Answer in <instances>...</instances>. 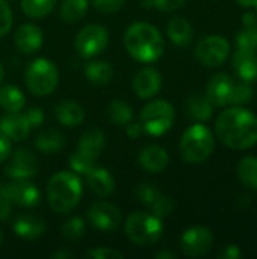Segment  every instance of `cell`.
I'll return each mask as SVG.
<instances>
[{"mask_svg": "<svg viewBox=\"0 0 257 259\" xmlns=\"http://www.w3.org/2000/svg\"><path fill=\"white\" fill-rule=\"evenodd\" d=\"M85 220L82 217H71L70 220H67L62 226V234L67 240L71 241H77L85 235Z\"/></svg>", "mask_w": 257, "mask_h": 259, "instance_id": "34", "label": "cell"}, {"mask_svg": "<svg viewBox=\"0 0 257 259\" xmlns=\"http://www.w3.org/2000/svg\"><path fill=\"white\" fill-rule=\"evenodd\" d=\"M124 232L133 244L145 247L153 246L161 240L164 234V225L155 214L136 211L127 217L124 223Z\"/></svg>", "mask_w": 257, "mask_h": 259, "instance_id": "5", "label": "cell"}, {"mask_svg": "<svg viewBox=\"0 0 257 259\" xmlns=\"http://www.w3.org/2000/svg\"><path fill=\"white\" fill-rule=\"evenodd\" d=\"M52 256L56 259H71V258H74V253H71V252H64V250H59V252H55Z\"/></svg>", "mask_w": 257, "mask_h": 259, "instance_id": "48", "label": "cell"}, {"mask_svg": "<svg viewBox=\"0 0 257 259\" xmlns=\"http://www.w3.org/2000/svg\"><path fill=\"white\" fill-rule=\"evenodd\" d=\"M138 161H139V165L145 171L159 173L168 165L170 156H168V153H167V150L164 147H161L158 144H150V146H145L139 152Z\"/></svg>", "mask_w": 257, "mask_h": 259, "instance_id": "20", "label": "cell"}, {"mask_svg": "<svg viewBox=\"0 0 257 259\" xmlns=\"http://www.w3.org/2000/svg\"><path fill=\"white\" fill-rule=\"evenodd\" d=\"M233 68L241 80L250 83L254 82L257 79V52L236 49L233 55Z\"/></svg>", "mask_w": 257, "mask_h": 259, "instance_id": "19", "label": "cell"}, {"mask_svg": "<svg viewBox=\"0 0 257 259\" xmlns=\"http://www.w3.org/2000/svg\"><path fill=\"white\" fill-rule=\"evenodd\" d=\"M86 181L89 190L98 197H108L114 193L115 181L111 176V173L103 167H92L86 173Z\"/></svg>", "mask_w": 257, "mask_h": 259, "instance_id": "21", "label": "cell"}, {"mask_svg": "<svg viewBox=\"0 0 257 259\" xmlns=\"http://www.w3.org/2000/svg\"><path fill=\"white\" fill-rule=\"evenodd\" d=\"M215 140L212 132L201 123L188 127L180 140V153L188 164L204 162L214 152Z\"/></svg>", "mask_w": 257, "mask_h": 259, "instance_id": "4", "label": "cell"}, {"mask_svg": "<svg viewBox=\"0 0 257 259\" xmlns=\"http://www.w3.org/2000/svg\"><path fill=\"white\" fill-rule=\"evenodd\" d=\"M56 5V0H21V11L30 18H42L48 15Z\"/></svg>", "mask_w": 257, "mask_h": 259, "instance_id": "32", "label": "cell"}, {"mask_svg": "<svg viewBox=\"0 0 257 259\" xmlns=\"http://www.w3.org/2000/svg\"><path fill=\"white\" fill-rule=\"evenodd\" d=\"M167 33H168L170 39L173 41V44H176L179 47L189 46L194 38L192 24L188 20H185L183 17H174L173 20H170V23L167 26Z\"/></svg>", "mask_w": 257, "mask_h": 259, "instance_id": "23", "label": "cell"}, {"mask_svg": "<svg viewBox=\"0 0 257 259\" xmlns=\"http://www.w3.org/2000/svg\"><path fill=\"white\" fill-rule=\"evenodd\" d=\"M186 109H188V114L191 118H194L197 121H208L212 117L214 105L211 103V100L206 96L195 93L188 99Z\"/></svg>", "mask_w": 257, "mask_h": 259, "instance_id": "26", "label": "cell"}, {"mask_svg": "<svg viewBox=\"0 0 257 259\" xmlns=\"http://www.w3.org/2000/svg\"><path fill=\"white\" fill-rule=\"evenodd\" d=\"M3 77H5V68H3L2 62H0V83H2V80H3Z\"/></svg>", "mask_w": 257, "mask_h": 259, "instance_id": "51", "label": "cell"}, {"mask_svg": "<svg viewBox=\"0 0 257 259\" xmlns=\"http://www.w3.org/2000/svg\"><path fill=\"white\" fill-rule=\"evenodd\" d=\"M121 220L120 209L109 202H97L88 211V222L91 226L103 232H112L118 229Z\"/></svg>", "mask_w": 257, "mask_h": 259, "instance_id": "12", "label": "cell"}, {"mask_svg": "<svg viewBox=\"0 0 257 259\" xmlns=\"http://www.w3.org/2000/svg\"><path fill=\"white\" fill-rule=\"evenodd\" d=\"M109 42V33L101 24H88L77 33L74 47L83 58H94L101 53Z\"/></svg>", "mask_w": 257, "mask_h": 259, "instance_id": "8", "label": "cell"}, {"mask_svg": "<svg viewBox=\"0 0 257 259\" xmlns=\"http://www.w3.org/2000/svg\"><path fill=\"white\" fill-rule=\"evenodd\" d=\"M105 144H106V140H105V134L97 129V127H89L86 129L80 140H79V149L92 155L94 158H98L100 153L103 152L105 149Z\"/></svg>", "mask_w": 257, "mask_h": 259, "instance_id": "24", "label": "cell"}, {"mask_svg": "<svg viewBox=\"0 0 257 259\" xmlns=\"http://www.w3.org/2000/svg\"><path fill=\"white\" fill-rule=\"evenodd\" d=\"M215 132L229 149H250L257 144V117L241 106L229 108L218 115Z\"/></svg>", "mask_w": 257, "mask_h": 259, "instance_id": "1", "label": "cell"}, {"mask_svg": "<svg viewBox=\"0 0 257 259\" xmlns=\"http://www.w3.org/2000/svg\"><path fill=\"white\" fill-rule=\"evenodd\" d=\"M126 0H92V5L97 11L103 14H111L117 12L124 6Z\"/></svg>", "mask_w": 257, "mask_h": 259, "instance_id": "41", "label": "cell"}, {"mask_svg": "<svg viewBox=\"0 0 257 259\" xmlns=\"http://www.w3.org/2000/svg\"><path fill=\"white\" fill-rule=\"evenodd\" d=\"M126 127H127V137L132 138V140H136V138H139L144 134V129H142L139 121L138 123H132L130 121Z\"/></svg>", "mask_w": 257, "mask_h": 259, "instance_id": "47", "label": "cell"}, {"mask_svg": "<svg viewBox=\"0 0 257 259\" xmlns=\"http://www.w3.org/2000/svg\"><path fill=\"white\" fill-rule=\"evenodd\" d=\"M256 9H257V2H256Z\"/></svg>", "mask_w": 257, "mask_h": 259, "instance_id": "53", "label": "cell"}, {"mask_svg": "<svg viewBox=\"0 0 257 259\" xmlns=\"http://www.w3.org/2000/svg\"><path fill=\"white\" fill-rule=\"evenodd\" d=\"M35 146L39 152L53 155V153H58L65 146V140L61 132L55 131V129H48V131H42L36 135Z\"/></svg>", "mask_w": 257, "mask_h": 259, "instance_id": "27", "label": "cell"}, {"mask_svg": "<svg viewBox=\"0 0 257 259\" xmlns=\"http://www.w3.org/2000/svg\"><path fill=\"white\" fill-rule=\"evenodd\" d=\"M253 99V88L250 85V82H241L238 85H235V91H233V97H232V103L236 106H241L247 102H250Z\"/></svg>", "mask_w": 257, "mask_h": 259, "instance_id": "37", "label": "cell"}, {"mask_svg": "<svg viewBox=\"0 0 257 259\" xmlns=\"http://www.w3.org/2000/svg\"><path fill=\"white\" fill-rule=\"evenodd\" d=\"M236 2L244 8H251V6H256L257 0H236Z\"/></svg>", "mask_w": 257, "mask_h": 259, "instance_id": "50", "label": "cell"}, {"mask_svg": "<svg viewBox=\"0 0 257 259\" xmlns=\"http://www.w3.org/2000/svg\"><path fill=\"white\" fill-rule=\"evenodd\" d=\"M30 124L26 120L24 114L20 112H8L3 118H0V132L9 141H23L30 134Z\"/></svg>", "mask_w": 257, "mask_h": 259, "instance_id": "16", "label": "cell"}, {"mask_svg": "<svg viewBox=\"0 0 257 259\" xmlns=\"http://www.w3.org/2000/svg\"><path fill=\"white\" fill-rule=\"evenodd\" d=\"M55 117L61 124H64L67 127H76L83 121L85 111L77 102L65 100V102H61L55 108Z\"/></svg>", "mask_w": 257, "mask_h": 259, "instance_id": "22", "label": "cell"}, {"mask_svg": "<svg viewBox=\"0 0 257 259\" xmlns=\"http://www.w3.org/2000/svg\"><path fill=\"white\" fill-rule=\"evenodd\" d=\"M2 243H3V234H2V231H0V246H2Z\"/></svg>", "mask_w": 257, "mask_h": 259, "instance_id": "52", "label": "cell"}, {"mask_svg": "<svg viewBox=\"0 0 257 259\" xmlns=\"http://www.w3.org/2000/svg\"><path fill=\"white\" fill-rule=\"evenodd\" d=\"M155 258H158V259H174V258H176V253H173V252H159V253H156V255H155Z\"/></svg>", "mask_w": 257, "mask_h": 259, "instance_id": "49", "label": "cell"}, {"mask_svg": "<svg viewBox=\"0 0 257 259\" xmlns=\"http://www.w3.org/2000/svg\"><path fill=\"white\" fill-rule=\"evenodd\" d=\"M244 23V30L248 32L254 39L257 41V15L253 12H245L242 17Z\"/></svg>", "mask_w": 257, "mask_h": 259, "instance_id": "43", "label": "cell"}, {"mask_svg": "<svg viewBox=\"0 0 257 259\" xmlns=\"http://www.w3.org/2000/svg\"><path fill=\"white\" fill-rule=\"evenodd\" d=\"M85 76L89 82L97 85H106L114 77V68L106 61H92L85 68Z\"/></svg>", "mask_w": 257, "mask_h": 259, "instance_id": "28", "label": "cell"}, {"mask_svg": "<svg viewBox=\"0 0 257 259\" xmlns=\"http://www.w3.org/2000/svg\"><path fill=\"white\" fill-rule=\"evenodd\" d=\"M139 123L145 134L153 137L164 135L174 123V108L167 100H153L142 108Z\"/></svg>", "mask_w": 257, "mask_h": 259, "instance_id": "7", "label": "cell"}, {"mask_svg": "<svg viewBox=\"0 0 257 259\" xmlns=\"http://www.w3.org/2000/svg\"><path fill=\"white\" fill-rule=\"evenodd\" d=\"M108 117H109L111 123H114L115 126L123 127V126H127L132 121L133 111L124 100H114L108 106Z\"/></svg>", "mask_w": 257, "mask_h": 259, "instance_id": "30", "label": "cell"}, {"mask_svg": "<svg viewBox=\"0 0 257 259\" xmlns=\"http://www.w3.org/2000/svg\"><path fill=\"white\" fill-rule=\"evenodd\" d=\"M186 0H142V6L144 8H158L164 12H173L177 11L179 8H182L185 5Z\"/></svg>", "mask_w": 257, "mask_h": 259, "instance_id": "38", "label": "cell"}, {"mask_svg": "<svg viewBox=\"0 0 257 259\" xmlns=\"http://www.w3.org/2000/svg\"><path fill=\"white\" fill-rule=\"evenodd\" d=\"M161 194H162V191H159L153 184H148V182L139 184V185L136 187V190H135L136 199H138L142 205H145V206H148V208L158 200V197H159Z\"/></svg>", "mask_w": 257, "mask_h": 259, "instance_id": "35", "label": "cell"}, {"mask_svg": "<svg viewBox=\"0 0 257 259\" xmlns=\"http://www.w3.org/2000/svg\"><path fill=\"white\" fill-rule=\"evenodd\" d=\"M230 53L229 41L221 35H209L198 41L195 47L197 59L206 67H220Z\"/></svg>", "mask_w": 257, "mask_h": 259, "instance_id": "9", "label": "cell"}, {"mask_svg": "<svg viewBox=\"0 0 257 259\" xmlns=\"http://www.w3.org/2000/svg\"><path fill=\"white\" fill-rule=\"evenodd\" d=\"M235 83L226 73L214 74L206 85V97L214 106H226L232 103Z\"/></svg>", "mask_w": 257, "mask_h": 259, "instance_id": "14", "label": "cell"}, {"mask_svg": "<svg viewBox=\"0 0 257 259\" xmlns=\"http://www.w3.org/2000/svg\"><path fill=\"white\" fill-rule=\"evenodd\" d=\"M150 209H151V214H155L156 217H159V219H164V217H168L171 212H173V209H174V202H173V199L170 197V196H167V194H161L159 197H158V200L150 206Z\"/></svg>", "mask_w": 257, "mask_h": 259, "instance_id": "36", "label": "cell"}, {"mask_svg": "<svg viewBox=\"0 0 257 259\" xmlns=\"http://www.w3.org/2000/svg\"><path fill=\"white\" fill-rule=\"evenodd\" d=\"M3 191L9 197L12 205H18L21 208H35L41 200L39 190L27 179L14 181L3 187Z\"/></svg>", "mask_w": 257, "mask_h": 259, "instance_id": "13", "label": "cell"}, {"mask_svg": "<svg viewBox=\"0 0 257 259\" xmlns=\"http://www.w3.org/2000/svg\"><path fill=\"white\" fill-rule=\"evenodd\" d=\"M85 258L91 259H121L123 253L111 247H94L85 253Z\"/></svg>", "mask_w": 257, "mask_h": 259, "instance_id": "40", "label": "cell"}, {"mask_svg": "<svg viewBox=\"0 0 257 259\" xmlns=\"http://www.w3.org/2000/svg\"><path fill=\"white\" fill-rule=\"evenodd\" d=\"M12 229L18 238L33 241L44 235L45 222L41 217L33 215V214H21L15 219Z\"/></svg>", "mask_w": 257, "mask_h": 259, "instance_id": "18", "label": "cell"}, {"mask_svg": "<svg viewBox=\"0 0 257 259\" xmlns=\"http://www.w3.org/2000/svg\"><path fill=\"white\" fill-rule=\"evenodd\" d=\"M82 197V182L74 171H59L47 185V202L56 214L73 211Z\"/></svg>", "mask_w": 257, "mask_h": 259, "instance_id": "3", "label": "cell"}, {"mask_svg": "<svg viewBox=\"0 0 257 259\" xmlns=\"http://www.w3.org/2000/svg\"><path fill=\"white\" fill-rule=\"evenodd\" d=\"M26 105V97L20 88L14 85L0 87V106L6 112H20Z\"/></svg>", "mask_w": 257, "mask_h": 259, "instance_id": "25", "label": "cell"}, {"mask_svg": "<svg viewBox=\"0 0 257 259\" xmlns=\"http://www.w3.org/2000/svg\"><path fill=\"white\" fill-rule=\"evenodd\" d=\"M124 46L133 59L144 64L158 61L165 50L164 38L158 27L144 21L133 23L127 27L124 33Z\"/></svg>", "mask_w": 257, "mask_h": 259, "instance_id": "2", "label": "cell"}, {"mask_svg": "<svg viewBox=\"0 0 257 259\" xmlns=\"http://www.w3.org/2000/svg\"><path fill=\"white\" fill-rule=\"evenodd\" d=\"M5 165V175L14 181L18 179H30L38 171V159L36 156L26 149H17L9 155Z\"/></svg>", "mask_w": 257, "mask_h": 259, "instance_id": "11", "label": "cell"}, {"mask_svg": "<svg viewBox=\"0 0 257 259\" xmlns=\"http://www.w3.org/2000/svg\"><path fill=\"white\" fill-rule=\"evenodd\" d=\"M214 246V234L203 226H195L183 232L180 249L188 258H200L211 252Z\"/></svg>", "mask_w": 257, "mask_h": 259, "instance_id": "10", "label": "cell"}, {"mask_svg": "<svg viewBox=\"0 0 257 259\" xmlns=\"http://www.w3.org/2000/svg\"><path fill=\"white\" fill-rule=\"evenodd\" d=\"M24 117H26V120L29 121L30 127H38V126H41V124L44 123V112H42V109L38 108V106H30V108H27L26 112H24Z\"/></svg>", "mask_w": 257, "mask_h": 259, "instance_id": "42", "label": "cell"}, {"mask_svg": "<svg viewBox=\"0 0 257 259\" xmlns=\"http://www.w3.org/2000/svg\"><path fill=\"white\" fill-rule=\"evenodd\" d=\"M0 188H2V187H0Z\"/></svg>", "mask_w": 257, "mask_h": 259, "instance_id": "54", "label": "cell"}, {"mask_svg": "<svg viewBox=\"0 0 257 259\" xmlns=\"http://www.w3.org/2000/svg\"><path fill=\"white\" fill-rule=\"evenodd\" d=\"M95 159L97 158L77 147V150L70 155V167L74 173L86 175L92 167H95Z\"/></svg>", "mask_w": 257, "mask_h": 259, "instance_id": "33", "label": "cell"}, {"mask_svg": "<svg viewBox=\"0 0 257 259\" xmlns=\"http://www.w3.org/2000/svg\"><path fill=\"white\" fill-rule=\"evenodd\" d=\"M162 87L161 73L153 67H145L138 71L133 79V91L139 99H151L155 97Z\"/></svg>", "mask_w": 257, "mask_h": 259, "instance_id": "15", "label": "cell"}, {"mask_svg": "<svg viewBox=\"0 0 257 259\" xmlns=\"http://www.w3.org/2000/svg\"><path fill=\"white\" fill-rule=\"evenodd\" d=\"M24 83L27 90L35 96L52 94L59 83V73L56 65L45 58L35 59L24 73Z\"/></svg>", "mask_w": 257, "mask_h": 259, "instance_id": "6", "label": "cell"}, {"mask_svg": "<svg viewBox=\"0 0 257 259\" xmlns=\"http://www.w3.org/2000/svg\"><path fill=\"white\" fill-rule=\"evenodd\" d=\"M9 155H11V141L5 135H0V164L6 162Z\"/></svg>", "mask_w": 257, "mask_h": 259, "instance_id": "46", "label": "cell"}, {"mask_svg": "<svg viewBox=\"0 0 257 259\" xmlns=\"http://www.w3.org/2000/svg\"><path fill=\"white\" fill-rule=\"evenodd\" d=\"M14 41L17 49L24 55H33L42 46V32L38 26L26 23L15 30Z\"/></svg>", "mask_w": 257, "mask_h": 259, "instance_id": "17", "label": "cell"}, {"mask_svg": "<svg viewBox=\"0 0 257 259\" xmlns=\"http://www.w3.org/2000/svg\"><path fill=\"white\" fill-rule=\"evenodd\" d=\"M11 209H12V202L5 194L3 188H0V220L2 222L11 217Z\"/></svg>", "mask_w": 257, "mask_h": 259, "instance_id": "44", "label": "cell"}, {"mask_svg": "<svg viewBox=\"0 0 257 259\" xmlns=\"http://www.w3.org/2000/svg\"><path fill=\"white\" fill-rule=\"evenodd\" d=\"M88 11V0H64L61 5V18L67 23H76L85 17Z\"/></svg>", "mask_w": 257, "mask_h": 259, "instance_id": "31", "label": "cell"}, {"mask_svg": "<svg viewBox=\"0 0 257 259\" xmlns=\"http://www.w3.org/2000/svg\"><path fill=\"white\" fill-rule=\"evenodd\" d=\"M220 258L223 259H239L242 258V252L238 246L232 244V246H227L221 253H220Z\"/></svg>", "mask_w": 257, "mask_h": 259, "instance_id": "45", "label": "cell"}, {"mask_svg": "<svg viewBox=\"0 0 257 259\" xmlns=\"http://www.w3.org/2000/svg\"><path fill=\"white\" fill-rule=\"evenodd\" d=\"M12 23H14V17H12L11 6L5 0H0V38L11 30Z\"/></svg>", "mask_w": 257, "mask_h": 259, "instance_id": "39", "label": "cell"}, {"mask_svg": "<svg viewBox=\"0 0 257 259\" xmlns=\"http://www.w3.org/2000/svg\"><path fill=\"white\" fill-rule=\"evenodd\" d=\"M238 178L241 184L251 190L257 191V158L256 156H245L238 164Z\"/></svg>", "mask_w": 257, "mask_h": 259, "instance_id": "29", "label": "cell"}]
</instances>
